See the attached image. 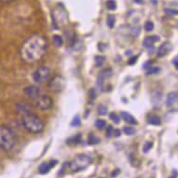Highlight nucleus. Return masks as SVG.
Here are the masks:
<instances>
[{
  "label": "nucleus",
  "instance_id": "aec40b11",
  "mask_svg": "<svg viewBox=\"0 0 178 178\" xmlns=\"http://www.w3.org/2000/svg\"><path fill=\"white\" fill-rule=\"evenodd\" d=\"M106 23H107V25H108V27L112 29L115 26V23H116L115 16L114 15H108V16H107Z\"/></svg>",
  "mask_w": 178,
  "mask_h": 178
},
{
  "label": "nucleus",
  "instance_id": "e433bc0d",
  "mask_svg": "<svg viewBox=\"0 0 178 178\" xmlns=\"http://www.w3.org/2000/svg\"><path fill=\"white\" fill-rule=\"evenodd\" d=\"M119 173H120V171H119V170H116V171H114V172L112 173V175H111V176H112V177H116V176H117V175H118Z\"/></svg>",
  "mask_w": 178,
  "mask_h": 178
},
{
  "label": "nucleus",
  "instance_id": "412c9836",
  "mask_svg": "<svg viewBox=\"0 0 178 178\" xmlns=\"http://www.w3.org/2000/svg\"><path fill=\"white\" fill-rule=\"evenodd\" d=\"M105 5L109 10H115L117 9V3H116L115 0H107Z\"/></svg>",
  "mask_w": 178,
  "mask_h": 178
},
{
  "label": "nucleus",
  "instance_id": "f8f14e48",
  "mask_svg": "<svg viewBox=\"0 0 178 178\" xmlns=\"http://www.w3.org/2000/svg\"><path fill=\"white\" fill-rule=\"evenodd\" d=\"M177 98H178V94L176 92H170L167 97H166V101H165V103L168 107H172L177 102Z\"/></svg>",
  "mask_w": 178,
  "mask_h": 178
},
{
  "label": "nucleus",
  "instance_id": "a19ab883",
  "mask_svg": "<svg viewBox=\"0 0 178 178\" xmlns=\"http://www.w3.org/2000/svg\"><path fill=\"white\" fill-rule=\"evenodd\" d=\"M134 2L137 3V4H142V3H143V0H134Z\"/></svg>",
  "mask_w": 178,
  "mask_h": 178
},
{
  "label": "nucleus",
  "instance_id": "20e7f679",
  "mask_svg": "<svg viewBox=\"0 0 178 178\" xmlns=\"http://www.w3.org/2000/svg\"><path fill=\"white\" fill-rule=\"evenodd\" d=\"M92 163V158L88 155L80 154L76 156L69 163V168L72 172H79L86 169Z\"/></svg>",
  "mask_w": 178,
  "mask_h": 178
},
{
  "label": "nucleus",
  "instance_id": "c85d7f7f",
  "mask_svg": "<svg viewBox=\"0 0 178 178\" xmlns=\"http://www.w3.org/2000/svg\"><path fill=\"white\" fill-rule=\"evenodd\" d=\"M152 147H153V142H146L143 147V152L147 153L152 148Z\"/></svg>",
  "mask_w": 178,
  "mask_h": 178
},
{
  "label": "nucleus",
  "instance_id": "9d476101",
  "mask_svg": "<svg viewBox=\"0 0 178 178\" xmlns=\"http://www.w3.org/2000/svg\"><path fill=\"white\" fill-rule=\"evenodd\" d=\"M173 49V45L170 42H165L162 45H160V48L158 49V52L157 55L159 58H162L164 56H166L169 54V52Z\"/></svg>",
  "mask_w": 178,
  "mask_h": 178
},
{
  "label": "nucleus",
  "instance_id": "7c9ffc66",
  "mask_svg": "<svg viewBox=\"0 0 178 178\" xmlns=\"http://www.w3.org/2000/svg\"><path fill=\"white\" fill-rule=\"evenodd\" d=\"M164 12L168 16H176L177 15V10H173V9H165Z\"/></svg>",
  "mask_w": 178,
  "mask_h": 178
},
{
  "label": "nucleus",
  "instance_id": "423d86ee",
  "mask_svg": "<svg viewBox=\"0 0 178 178\" xmlns=\"http://www.w3.org/2000/svg\"><path fill=\"white\" fill-rule=\"evenodd\" d=\"M51 76V71L47 66H40L33 73V80L38 84H43L47 82Z\"/></svg>",
  "mask_w": 178,
  "mask_h": 178
},
{
  "label": "nucleus",
  "instance_id": "393cba45",
  "mask_svg": "<svg viewBox=\"0 0 178 178\" xmlns=\"http://www.w3.org/2000/svg\"><path fill=\"white\" fill-rule=\"evenodd\" d=\"M80 124H81V120H80L79 116L78 115L75 116L74 118L72 119V121H71V126L72 127H79Z\"/></svg>",
  "mask_w": 178,
  "mask_h": 178
},
{
  "label": "nucleus",
  "instance_id": "dca6fc26",
  "mask_svg": "<svg viewBox=\"0 0 178 178\" xmlns=\"http://www.w3.org/2000/svg\"><path fill=\"white\" fill-rule=\"evenodd\" d=\"M51 168V165H49V163L43 162V163H41L39 165L38 172H39V173H41V175H46V173H48L49 172Z\"/></svg>",
  "mask_w": 178,
  "mask_h": 178
},
{
  "label": "nucleus",
  "instance_id": "58836bf2",
  "mask_svg": "<svg viewBox=\"0 0 178 178\" xmlns=\"http://www.w3.org/2000/svg\"><path fill=\"white\" fill-rule=\"evenodd\" d=\"M57 162H58L57 160H51V162H49V165H51V167H54Z\"/></svg>",
  "mask_w": 178,
  "mask_h": 178
},
{
  "label": "nucleus",
  "instance_id": "2f4dec72",
  "mask_svg": "<svg viewBox=\"0 0 178 178\" xmlns=\"http://www.w3.org/2000/svg\"><path fill=\"white\" fill-rule=\"evenodd\" d=\"M113 132H114V128L112 126L106 127V136L107 137H111V136L113 135Z\"/></svg>",
  "mask_w": 178,
  "mask_h": 178
},
{
  "label": "nucleus",
  "instance_id": "b1692460",
  "mask_svg": "<svg viewBox=\"0 0 178 178\" xmlns=\"http://www.w3.org/2000/svg\"><path fill=\"white\" fill-rule=\"evenodd\" d=\"M123 131H124V134H127V135H134L136 132V130L134 129V127L127 126V127H124Z\"/></svg>",
  "mask_w": 178,
  "mask_h": 178
},
{
  "label": "nucleus",
  "instance_id": "a211bd4d",
  "mask_svg": "<svg viewBox=\"0 0 178 178\" xmlns=\"http://www.w3.org/2000/svg\"><path fill=\"white\" fill-rule=\"evenodd\" d=\"M99 142H100V139H99L98 137H96V136H95L93 134H89V136H88V144H92V146H93V144H96Z\"/></svg>",
  "mask_w": 178,
  "mask_h": 178
},
{
  "label": "nucleus",
  "instance_id": "f03ea898",
  "mask_svg": "<svg viewBox=\"0 0 178 178\" xmlns=\"http://www.w3.org/2000/svg\"><path fill=\"white\" fill-rule=\"evenodd\" d=\"M23 127L31 134H40L44 130V123L35 114H28L22 117Z\"/></svg>",
  "mask_w": 178,
  "mask_h": 178
},
{
  "label": "nucleus",
  "instance_id": "a878e982",
  "mask_svg": "<svg viewBox=\"0 0 178 178\" xmlns=\"http://www.w3.org/2000/svg\"><path fill=\"white\" fill-rule=\"evenodd\" d=\"M109 118H110L111 120H112L115 124H118L119 121H120V118H119V117H118V116L116 114V113H114V112H112V113L109 114Z\"/></svg>",
  "mask_w": 178,
  "mask_h": 178
},
{
  "label": "nucleus",
  "instance_id": "6ab92c4d",
  "mask_svg": "<svg viewBox=\"0 0 178 178\" xmlns=\"http://www.w3.org/2000/svg\"><path fill=\"white\" fill-rule=\"evenodd\" d=\"M81 142V135L77 134L76 136H73V137L69 138L67 140V144H77Z\"/></svg>",
  "mask_w": 178,
  "mask_h": 178
},
{
  "label": "nucleus",
  "instance_id": "bb28decb",
  "mask_svg": "<svg viewBox=\"0 0 178 178\" xmlns=\"http://www.w3.org/2000/svg\"><path fill=\"white\" fill-rule=\"evenodd\" d=\"M159 72H160V68L155 67V66H151L149 69L147 70V75H155V74H158Z\"/></svg>",
  "mask_w": 178,
  "mask_h": 178
},
{
  "label": "nucleus",
  "instance_id": "f704fd0d",
  "mask_svg": "<svg viewBox=\"0 0 178 178\" xmlns=\"http://www.w3.org/2000/svg\"><path fill=\"white\" fill-rule=\"evenodd\" d=\"M178 58H177V56H175V58H173V66H175V69H178Z\"/></svg>",
  "mask_w": 178,
  "mask_h": 178
},
{
  "label": "nucleus",
  "instance_id": "f3484780",
  "mask_svg": "<svg viewBox=\"0 0 178 178\" xmlns=\"http://www.w3.org/2000/svg\"><path fill=\"white\" fill-rule=\"evenodd\" d=\"M52 42H53V44H54L56 47L60 48V47L63 46L64 39H63V38H62L61 36H59V35H54V36H52Z\"/></svg>",
  "mask_w": 178,
  "mask_h": 178
},
{
  "label": "nucleus",
  "instance_id": "4c0bfd02",
  "mask_svg": "<svg viewBox=\"0 0 178 178\" xmlns=\"http://www.w3.org/2000/svg\"><path fill=\"white\" fill-rule=\"evenodd\" d=\"M90 96H92V99L95 98V95H96V94H95V92H94V90H93V89H92V90H90Z\"/></svg>",
  "mask_w": 178,
  "mask_h": 178
},
{
  "label": "nucleus",
  "instance_id": "0eeeda50",
  "mask_svg": "<svg viewBox=\"0 0 178 178\" xmlns=\"http://www.w3.org/2000/svg\"><path fill=\"white\" fill-rule=\"evenodd\" d=\"M65 87V81L64 77L61 76H54L49 82V89L51 92H61Z\"/></svg>",
  "mask_w": 178,
  "mask_h": 178
},
{
  "label": "nucleus",
  "instance_id": "1a4fd4ad",
  "mask_svg": "<svg viewBox=\"0 0 178 178\" xmlns=\"http://www.w3.org/2000/svg\"><path fill=\"white\" fill-rule=\"evenodd\" d=\"M23 93L25 94L26 96L30 97L31 99H35L36 97H38V95L41 94V90L39 87L30 85L23 89Z\"/></svg>",
  "mask_w": 178,
  "mask_h": 178
},
{
  "label": "nucleus",
  "instance_id": "473e14b6",
  "mask_svg": "<svg viewBox=\"0 0 178 178\" xmlns=\"http://www.w3.org/2000/svg\"><path fill=\"white\" fill-rule=\"evenodd\" d=\"M137 59H138V56H132L131 57V59L128 61V64L129 65H134L136 62H137Z\"/></svg>",
  "mask_w": 178,
  "mask_h": 178
},
{
  "label": "nucleus",
  "instance_id": "39448f33",
  "mask_svg": "<svg viewBox=\"0 0 178 178\" xmlns=\"http://www.w3.org/2000/svg\"><path fill=\"white\" fill-rule=\"evenodd\" d=\"M53 105L52 99L48 96V95H44L41 93L38 97L33 99V106L36 107V109L41 111H47L49 110Z\"/></svg>",
  "mask_w": 178,
  "mask_h": 178
},
{
  "label": "nucleus",
  "instance_id": "ddd939ff",
  "mask_svg": "<svg viewBox=\"0 0 178 178\" xmlns=\"http://www.w3.org/2000/svg\"><path fill=\"white\" fill-rule=\"evenodd\" d=\"M120 116H121L122 119L125 122L129 123V124H131V125H136V124H137V120H136V118L131 114L128 113V112H125V111H123V112L120 113Z\"/></svg>",
  "mask_w": 178,
  "mask_h": 178
},
{
  "label": "nucleus",
  "instance_id": "c756f323",
  "mask_svg": "<svg viewBox=\"0 0 178 178\" xmlns=\"http://www.w3.org/2000/svg\"><path fill=\"white\" fill-rule=\"evenodd\" d=\"M98 113L100 114L101 116H105L107 114V108L105 106V105H100L98 106Z\"/></svg>",
  "mask_w": 178,
  "mask_h": 178
},
{
  "label": "nucleus",
  "instance_id": "7ed1b4c3",
  "mask_svg": "<svg viewBox=\"0 0 178 178\" xmlns=\"http://www.w3.org/2000/svg\"><path fill=\"white\" fill-rule=\"evenodd\" d=\"M16 144L14 132L5 125L0 126V148L4 151H10Z\"/></svg>",
  "mask_w": 178,
  "mask_h": 178
},
{
  "label": "nucleus",
  "instance_id": "6e6552de",
  "mask_svg": "<svg viewBox=\"0 0 178 178\" xmlns=\"http://www.w3.org/2000/svg\"><path fill=\"white\" fill-rule=\"evenodd\" d=\"M15 108H16V111H17V113L20 114V115H22V117L23 116H25V115L33 113L32 112L31 103H28V102H25V101L18 102L15 105Z\"/></svg>",
  "mask_w": 178,
  "mask_h": 178
},
{
  "label": "nucleus",
  "instance_id": "4468645a",
  "mask_svg": "<svg viewBox=\"0 0 178 178\" xmlns=\"http://www.w3.org/2000/svg\"><path fill=\"white\" fill-rule=\"evenodd\" d=\"M159 40H160V38L158 36H147V38H144L143 45H144V47H146V48H150V47L153 46V44L156 43L157 41H159Z\"/></svg>",
  "mask_w": 178,
  "mask_h": 178
},
{
  "label": "nucleus",
  "instance_id": "9b49d317",
  "mask_svg": "<svg viewBox=\"0 0 178 178\" xmlns=\"http://www.w3.org/2000/svg\"><path fill=\"white\" fill-rule=\"evenodd\" d=\"M113 75V71L111 69H103V71H101L100 73H99V76H98V84L99 86H102V84L103 83V81H105V79H106V78L110 77L111 76Z\"/></svg>",
  "mask_w": 178,
  "mask_h": 178
},
{
  "label": "nucleus",
  "instance_id": "cd10ccee",
  "mask_svg": "<svg viewBox=\"0 0 178 178\" xmlns=\"http://www.w3.org/2000/svg\"><path fill=\"white\" fill-rule=\"evenodd\" d=\"M153 29H154V23L151 21H147L146 24H144V30L147 32H151Z\"/></svg>",
  "mask_w": 178,
  "mask_h": 178
},
{
  "label": "nucleus",
  "instance_id": "72a5a7b5",
  "mask_svg": "<svg viewBox=\"0 0 178 178\" xmlns=\"http://www.w3.org/2000/svg\"><path fill=\"white\" fill-rule=\"evenodd\" d=\"M151 66H152V62H151V61H148V62H147V63H144V66H143V68H144V70H147V69H149Z\"/></svg>",
  "mask_w": 178,
  "mask_h": 178
},
{
  "label": "nucleus",
  "instance_id": "c9c22d12",
  "mask_svg": "<svg viewBox=\"0 0 178 178\" xmlns=\"http://www.w3.org/2000/svg\"><path fill=\"white\" fill-rule=\"evenodd\" d=\"M113 134L116 136V137H118V136L121 135V131H120V130H114Z\"/></svg>",
  "mask_w": 178,
  "mask_h": 178
},
{
  "label": "nucleus",
  "instance_id": "5701e85b",
  "mask_svg": "<svg viewBox=\"0 0 178 178\" xmlns=\"http://www.w3.org/2000/svg\"><path fill=\"white\" fill-rule=\"evenodd\" d=\"M95 126H96L99 130H103V129H105L106 122L103 120V119H97V120L95 121Z\"/></svg>",
  "mask_w": 178,
  "mask_h": 178
},
{
  "label": "nucleus",
  "instance_id": "4be33fe9",
  "mask_svg": "<svg viewBox=\"0 0 178 178\" xmlns=\"http://www.w3.org/2000/svg\"><path fill=\"white\" fill-rule=\"evenodd\" d=\"M105 57H103V56H101V55H98L95 57V65L96 66H102L103 64V63H105Z\"/></svg>",
  "mask_w": 178,
  "mask_h": 178
},
{
  "label": "nucleus",
  "instance_id": "f257e3e1",
  "mask_svg": "<svg viewBox=\"0 0 178 178\" xmlns=\"http://www.w3.org/2000/svg\"><path fill=\"white\" fill-rule=\"evenodd\" d=\"M48 40L45 36L36 34L29 36L20 49L21 59L25 64H34L40 61L48 51Z\"/></svg>",
  "mask_w": 178,
  "mask_h": 178
},
{
  "label": "nucleus",
  "instance_id": "ea45409f",
  "mask_svg": "<svg viewBox=\"0 0 178 178\" xmlns=\"http://www.w3.org/2000/svg\"><path fill=\"white\" fill-rule=\"evenodd\" d=\"M11 1H13V0H0V2H3V3H9Z\"/></svg>",
  "mask_w": 178,
  "mask_h": 178
},
{
  "label": "nucleus",
  "instance_id": "2eb2a0df",
  "mask_svg": "<svg viewBox=\"0 0 178 178\" xmlns=\"http://www.w3.org/2000/svg\"><path fill=\"white\" fill-rule=\"evenodd\" d=\"M147 123L151 124V125L158 126L161 124V119L159 116H157V115H150L149 117L147 118Z\"/></svg>",
  "mask_w": 178,
  "mask_h": 178
}]
</instances>
